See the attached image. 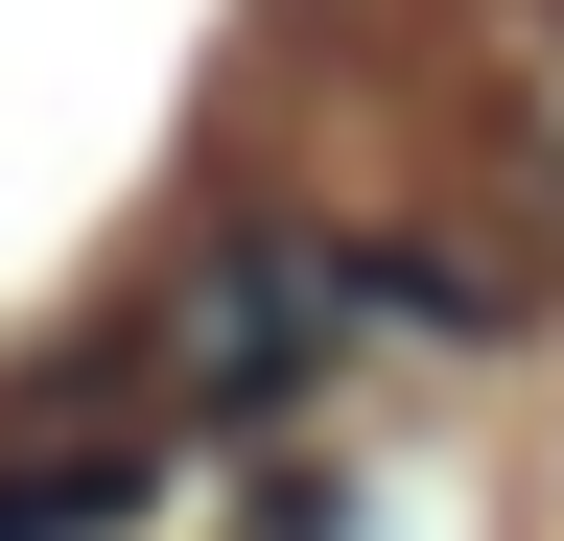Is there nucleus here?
<instances>
[{
  "instance_id": "2",
  "label": "nucleus",
  "mask_w": 564,
  "mask_h": 541,
  "mask_svg": "<svg viewBox=\"0 0 564 541\" xmlns=\"http://www.w3.org/2000/svg\"><path fill=\"white\" fill-rule=\"evenodd\" d=\"M141 518V470L118 447H47V470H0V541H118Z\"/></svg>"
},
{
  "instance_id": "1",
  "label": "nucleus",
  "mask_w": 564,
  "mask_h": 541,
  "mask_svg": "<svg viewBox=\"0 0 564 541\" xmlns=\"http://www.w3.org/2000/svg\"><path fill=\"white\" fill-rule=\"evenodd\" d=\"M306 329H329V283H306L282 236H236V259L188 283V400H212V424H236V400H282V377H306Z\"/></svg>"
},
{
  "instance_id": "3",
  "label": "nucleus",
  "mask_w": 564,
  "mask_h": 541,
  "mask_svg": "<svg viewBox=\"0 0 564 541\" xmlns=\"http://www.w3.org/2000/svg\"><path fill=\"white\" fill-rule=\"evenodd\" d=\"M541 165H564V24H541Z\"/></svg>"
}]
</instances>
